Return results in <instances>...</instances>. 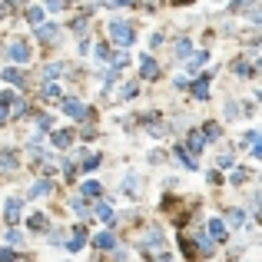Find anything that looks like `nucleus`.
I'll list each match as a JSON object with an SVG mask.
<instances>
[{"label":"nucleus","instance_id":"obj_1","mask_svg":"<svg viewBox=\"0 0 262 262\" xmlns=\"http://www.w3.org/2000/svg\"><path fill=\"white\" fill-rule=\"evenodd\" d=\"M110 37H113V43H120L123 50H130L133 27H130V23H123V20H113V23H110Z\"/></svg>","mask_w":262,"mask_h":262},{"label":"nucleus","instance_id":"obj_2","mask_svg":"<svg viewBox=\"0 0 262 262\" xmlns=\"http://www.w3.org/2000/svg\"><path fill=\"white\" fill-rule=\"evenodd\" d=\"M27 110V106H23V100H20L17 93H10V90H7V93L0 96V123H7V116H10V113H23Z\"/></svg>","mask_w":262,"mask_h":262},{"label":"nucleus","instance_id":"obj_3","mask_svg":"<svg viewBox=\"0 0 262 262\" xmlns=\"http://www.w3.org/2000/svg\"><path fill=\"white\" fill-rule=\"evenodd\" d=\"M7 53H10V60H17V63H27V60H30V47H27L23 40H14Z\"/></svg>","mask_w":262,"mask_h":262},{"label":"nucleus","instance_id":"obj_4","mask_svg":"<svg viewBox=\"0 0 262 262\" xmlns=\"http://www.w3.org/2000/svg\"><path fill=\"white\" fill-rule=\"evenodd\" d=\"M226 236H229V229H226L223 219H209V239L212 243H223Z\"/></svg>","mask_w":262,"mask_h":262},{"label":"nucleus","instance_id":"obj_5","mask_svg":"<svg viewBox=\"0 0 262 262\" xmlns=\"http://www.w3.org/2000/svg\"><path fill=\"white\" fill-rule=\"evenodd\" d=\"M203 146H206V136H203V130H192V133H189V143H186L189 156H192V153H203Z\"/></svg>","mask_w":262,"mask_h":262},{"label":"nucleus","instance_id":"obj_6","mask_svg":"<svg viewBox=\"0 0 262 262\" xmlns=\"http://www.w3.org/2000/svg\"><path fill=\"white\" fill-rule=\"evenodd\" d=\"M63 113L73 116V120H83V116H87V106H83L80 100H67V103H63Z\"/></svg>","mask_w":262,"mask_h":262},{"label":"nucleus","instance_id":"obj_7","mask_svg":"<svg viewBox=\"0 0 262 262\" xmlns=\"http://www.w3.org/2000/svg\"><path fill=\"white\" fill-rule=\"evenodd\" d=\"M3 219H7V226H14L20 219V199H7V206H3Z\"/></svg>","mask_w":262,"mask_h":262},{"label":"nucleus","instance_id":"obj_8","mask_svg":"<svg viewBox=\"0 0 262 262\" xmlns=\"http://www.w3.org/2000/svg\"><path fill=\"white\" fill-rule=\"evenodd\" d=\"M83 243H87V229H83V226H76L73 236H70V243H67V249L76 252V249H83Z\"/></svg>","mask_w":262,"mask_h":262},{"label":"nucleus","instance_id":"obj_9","mask_svg":"<svg viewBox=\"0 0 262 262\" xmlns=\"http://www.w3.org/2000/svg\"><path fill=\"white\" fill-rule=\"evenodd\" d=\"M140 73L146 76V80H153V76L159 73V67H156V60H153V56H143V60H140Z\"/></svg>","mask_w":262,"mask_h":262},{"label":"nucleus","instance_id":"obj_10","mask_svg":"<svg viewBox=\"0 0 262 262\" xmlns=\"http://www.w3.org/2000/svg\"><path fill=\"white\" fill-rule=\"evenodd\" d=\"M189 90H192V96H196V100H206V96H209V76H206V80L189 83Z\"/></svg>","mask_w":262,"mask_h":262},{"label":"nucleus","instance_id":"obj_11","mask_svg":"<svg viewBox=\"0 0 262 262\" xmlns=\"http://www.w3.org/2000/svg\"><path fill=\"white\" fill-rule=\"evenodd\" d=\"M196 243H199V252H203V256H212V252H216V243L209 239L206 232H196Z\"/></svg>","mask_w":262,"mask_h":262},{"label":"nucleus","instance_id":"obj_12","mask_svg":"<svg viewBox=\"0 0 262 262\" xmlns=\"http://www.w3.org/2000/svg\"><path fill=\"white\" fill-rule=\"evenodd\" d=\"M245 143L252 146V156L262 159V133H245Z\"/></svg>","mask_w":262,"mask_h":262},{"label":"nucleus","instance_id":"obj_13","mask_svg":"<svg viewBox=\"0 0 262 262\" xmlns=\"http://www.w3.org/2000/svg\"><path fill=\"white\" fill-rule=\"evenodd\" d=\"M70 143H73V133H70V130H60V133H53V146H56V150H67Z\"/></svg>","mask_w":262,"mask_h":262},{"label":"nucleus","instance_id":"obj_14","mask_svg":"<svg viewBox=\"0 0 262 262\" xmlns=\"http://www.w3.org/2000/svg\"><path fill=\"white\" fill-rule=\"evenodd\" d=\"M93 245L96 249H113V245H116V236H113V232H100L93 239Z\"/></svg>","mask_w":262,"mask_h":262},{"label":"nucleus","instance_id":"obj_15","mask_svg":"<svg viewBox=\"0 0 262 262\" xmlns=\"http://www.w3.org/2000/svg\"><path fill=\"white\" fill-rule=\"evenodd\" d=\"M37 37L47 43V40H56V37H60V30H56L53 23H47V27H37Z\"/></svg>","mask_w":262,"mask_h":262},{"label":"nucleus","instance_id":"obj_16","mask_svg":"<svg viewBox=\"0 0 262 262\" xmlns=\"http://www.w3.org/2000/svg\"><path fill=\"white\" fill-rule=\"evenodd\" d=\"M27 226L37 229V232H43V229H47V216H43V212H34V216L27 219Z\"/></svg>","mask_w":262,"mask_h":262},{"label":"nucleus","instance_id":"obj_17","mask_svg":"<svg viewBox=\"0 0 262 262\" xmlns=\"http://www.w3.org/2000/svg\"><path fill=\"white\" fill-rule=\"evenodd\" d=\"M176 159H179V163H183L186 169H196V159L189 156V150H186V146H179V150H176Z\"/></svg>","mask_w":262,"mask_h":262},{"label":"nucleus","instance_id":"obj_18","mask_svg":"<svg viewBox=\"0 0 262 262\" xmlns=\"http://www.w3.org/2000/svg\"><path fill=\"white\" fill-rule=\"evenodd\" d=\"M43 14H47L43 7H30V10H27V20H30V23H37V27H43Z\"/></svg>","mask_w":262,"mask_h":262},{"label":"nucleus","instance_id":"obj_19","mask_svg":"<svg viewBox=\"0 0 262 262\" xmlns=\"http://www.w3.org/2000/svg\"><path fill=\"white\" fill-rule=\"evenodd\" d=\"M50 189H53V183H50V179H43V183H37V186L30 189V196H47Z\"/></svg>","mask_w":262,"mask_h":262},{"label":"nucleus","instance_id":"obj_20","mask_svg":"<svg viewBox=\"0 0 262 262\" xmlns=\"http://www.w3.org/2000/svg\"><path fill=\"white\" fill-rule=\"evenodd\" d=\"M3 80H7V83H23V73H20V70H14V67H10V70H3Z\"/></svg>","mask_w":262,"mask_h":262},{"label":"nucleus","instance_id":"obj_21","mask_svg":"<svg viewBox=\"0 0 262 262\" xmlns=\"http://www.w3.org/2000/svg\"><path fill=\"white\" fill-rule=\"evenodd\" d=\"M103 192V186L96 183V179H90V183H83V196H100Z\"/></svg>","mask_w":262,"mask_h":262},{"label":"nucleus","instance_id":"obj_22","mask_svg":"<svg viewBox=\"0 0 262 262\" xmlns=\"http://www.w3.org/2000/svg\"><path fill=\"white\" fill-rule=\"evenodd\" d=\"M96 216H100L103 223H113V209L106 206V203H100V206H96Z\"/></svg>","mask_w":262,"mask_h":262},{"label":"nucleus","instance_id":"obj_23","mask_svg":"<svg viewBox=\"0 0 262 262\" xmlns=\"http://www.w3.org/2000/svg\"><path fill=\"white\" fill-rule=\"evenodd\" d=\"M126 63H130V53H116V56H113V73H116V70H123Z\"/></svg>","mask_w":262,"mask_h":262},{"label":"nucleus","instance_id":"obj_24","mask_svg":"<svg viewBox=\"0 0 262 262\" xmlns=\"http://www.w3.org/2000/svg\"><path fill=\"white\" fill-rule=\"evenodd\" d=\"M189 53H192L189 40H179V43H176V56H189Z\"/></svg>","mask_w":262,"mask_h":262},{"label":"nucleus","instance_id":"obj_25","mask_svg":"<svg viewBox=\"0 0 262 262\" xmlns=\"http://www.w3.org/2000/svg\"><path fill=\"white\" fill-rule=\"evenodd\" d=\"M60 70H63L60 63H50V67L43 70V76H47V80H56V76H60Z\"/></svg>","mask_w":262,"mask_h":262},{"label":"nucleus","instance_id":"obj_26","mask_svg":"<svg viewBox=\"0 0 262 262\" xmlns=\"http://www.w3.org/2000/svg\"><path fill=\"white\" fill-rule=\"evenodd\" d=\"M14 259H17V252L7 249V245H0V262H14Z\"/></svg>","mask_w":262,"mask_h":262},{"label":"nucleus","instance_id":"obj_27","mask_svg":"<svg viewBox=\"0 0 262 262\" xmlns=\"http://www.w3.org/2000/svg\"><path fill=\"white\" fill-rule=\"evenodd\" d=\"M206 60H209V53H192L189 56V67H203Z\"/></svg>","mask_w":262,"mask_h":262},{"label":"nucleus","instance_id":"obj_28","mask_svg":"<svg viewBox=\"0 0 262 262\" xmlns=\"http://www.w3.org/2000/svg\"><path fill=\"white\" fill-rule=\"evenodd\" d=\"M236 73H239V76H249V73H252V67H249L245 60H236Z\"/></svg>","mask_w":262,"mask_h":262},{"label":"nucleus","instance_id":"obj_29","mask_svg":"<svg viewBox=\"0 0 262 262\" xmlns=\"http://www.w3.org/2000/svg\"><path fill=\"white\" fill-rule=\"evenodd\" d=\"M43 96H47V100H60V87H56V83H50V87L43 90Z\"/></svg>","mask_w":262,"mask_h":262},{"label":"nucleus","instance_id":"obj_30","mask_svg":"<svg viewBox=\"0 0 262 262\" xmlns=\"http://www.w3.org/2000/svg\"><path fill=\"white\" fill-rule=\"evenodd\" d=\"M243 219H245V216H243V212H239V209H232V212H229V223L236 226V229L243 226Z\"/></svg>","mask_w":262,"mask_h":262},{"label":"nucleus","instance_id":"obj_31","mask_svg":"<svg viewBox=\"0 0 262 262\" xmlns=\"http://www.w3.org/2000/svg\"><path fill=\"white\" fill-rule=\"evenodd\" d=\"M120 96H123V100H130V96H136V83H126V87L120 90Z\"/></svg>","mask_w":262,"mask_h":262},{"label":"nucleus","instance_id":"obj_32","mask_svg":"<svg viewBox=\"0 0 262 262\" xmlns=\"http://www.w3.org/2000/svg\"><path fill=\"white\" fill-rule=\"evenodd\" d=\"M229 179H232L236 186H239V183H245V169H232V176H229Z\"/></svg>","mask_w":262,"mask_h":262},{"label":"nucleus","instance_id":"obj_33","mask_svg":"<svg viewBox=\"0 0 262 262\" xmlns=\"http://www.w3.org/2000/svg\"><path fill=\"white\" fill-rule=\"evenodd\" d=\"M203 136H206V140H216V136H219V126H203Z\"/></svg>","mask_w":262,"mask_h":262},{"label":"nucleus","instance_id":"obj_34","mask_svg":"<svg viewBox=\"0 0 262 262\" xmlns=\"http://www.w3.org/2000/svg\"><path fill=\"white\" fill-rule=\"evenodd\" d=\"M0 163H3V166H17V159H14V153H3V156H0Z\"/></svg>","mask_w":262,"mask_h":262},{"label":"nucleus","instance_id":"obj_35","mask_svg":"<svg viewBox=\"0 0 262 262\" xmlns=\"http://www.w3.org/2000/svg\"><path fill=\"white\" fill-rule=\"evenodd\" d=\"M96 163H100V156H90V159L83 163V169H96Z\"/></svg>","mask_w":262,"mask_h":262},{"label":"nucleus","instance_id":"obj_36","mask_svg":"<svg viewBox=\"0 0 262 262\" xmlns=\"http://www.w3.org/2000/svg\"><path fill=\"white\" fill-rule=\"evenodd\" d=\"M3 14H7V7H3V3H0V17H3Z\"/></svg>","mask_w":262,"mask_h":262},{"label":"nucleus","instance_id":"obj_37","mask_svg":"<svg viewBox=\"0 0 262 262\" xmlns=\"http://www.w3.org/2000/svg\"><path fill=\"white\" fill-rule=\"evenodd\" d=\"M256 20H259V23H262V10H259V17H256Z\"/></svg>","mask_w":262,"mask_h":262}]
</instances>
